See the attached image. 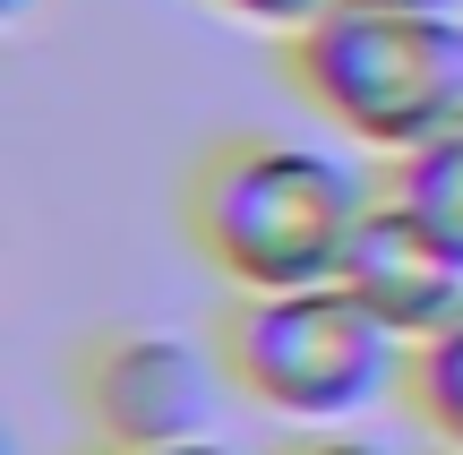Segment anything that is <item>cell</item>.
I'll return each mask as SVG.
<instances>
[{
    "label": "cell",
    "mask_w": 463,
    "mask_h": 455,
    "mask_svg": "<svg viewBox=\"0 0 463 455\" xmlns=\"http://www.w3.org/2000/svg\"><path fill=\"white\" fill-rule=\"evenodd\" d=\"M378 181L309 137H215L189 164L181 215L198 258L232 292H300L335 284Z\"/></svg>",
    "instance_id": "6da1fadb"
},
{
    "label": "cell",
    "mask_w": 463,
    "mask_h": 455,
    "mask_svg": "<svg viewBox=\"0 0 463 455\" xmlns=\"http://www.w3.org/2000/svg\"><path fill=\"white\" fill-rule=\"evenodd\" d=\"M275 61L292 78V95L378 164H395L447 120H463V17L455 9L335 0Z\"/></svg>",
    "instance_id": "7a4b0ae2"
},
{
    "label": "cell",
    "mask_w": 463,
    "mask_h": 455,
    "mask_svg": "<svg viewBox=\"0 0 463 455\" xmlns=\"http://www.w3.org/2000/svg\"><path fill=\"white\" fill-rule=\"evenodd\" d=\"M215 361L258 412L292 430H344L369 404L403 395L412 344L352 284H300V292H232Z\"/></svg>",
    "instance_id": "3957f363"
},
{
    "label": "cell",
    "mask_w": 463,
    "mask_h": 455,
    "mask_svg": "<svg viewBox=\"0 0 463 455\" xmlns=\"http://www.w3.org/2000/svg\"><path fill=\"white\" fill-rule=\"evenodd\" d=\"M223 361H206L189 336L164 327H103L78 353V412L95 447H189L215 439Z\"/></svg>",
    "instance_id": "277c9868"
},
{
    "label": "cell",
    "mask_w": 463,
    "mask_h": 455,
    "mask_svg": "<svg viewBox=\"0 0 463 455\" xmlns=\"http://www.w3.org/2000/svg\"><path fill=\"white\" fill-rule=\"evenodd\" d=\"M335 284H352L403 344H420V336H438V327L463 318V250L438 223H420L386 181H378V198H369V215H361V232H352Z\"/></svg>",
    "instance_id": "5b68a950"
},
{
    "label": "cell",
    "mask_w": 463,
    "mask_h": 455,
    "mask_svg": "<svg viewBox=\"0 0 463 455\" xmlns=\"http://www.w3.org/2000/svg\"><path fill=\"white\" fill-rule=\"evenodd\" d=\"M386 189L463 250V120H447L438 137H420L412 155H395V164H386Z\"/></svg>",
    "instance_id": "8992f818"
},
{
    "label": "cell",
    "mask_w": 463,
    "mask_h": 455,
    "mask_svg": "<svg viewBox=\"0 0 463 455\" xmlns=\"http://www.w3.org/2000/svg\"><path fill=\"white\" fill-rule=\"evenodd\" d=\"M403 404L447 455H463V318L412 344V370H403Z\"/></svg>",
    "instance_id": "52a82bcc"
},
{
    "label": "cell",
    "mask_w": 463,
    "mask_h": 455,
    "mask_svg": "<svg viewBox=\"0 0 463 455\" xmlns=\"http://www.w3.org/2000/svg\"><path fill=\"white\" fill-rule=\"evenodd\" d=\"M215 17H232V26H249V34H275V43H292L309 17H326L335 0H206Z\"/></svg>",
    "instance_id": "ba28073f"
},
{
    "label": "cell",
    "mask_w": 463,
    "mask_h": 455,
    "mask_svg": "<svg viewBox=\"0 0 463 455\" xmlns=\"http://www.w3.org/2000/svg\"><path fill=\"white\" fill-rule=\"evenodd\" d=\"M292 455H395V447H369V439H344V430H309Z\"/></svg>",
    "instance_id": "9c48e42d"
},
{
    "label": "cell",
    "mask_w": 463,
    "mask_h": 455,
    "mask_svg": "<svg viewBox=\"0 0 463 455\" xmlns=\"http://www.w3.org/2000/svg\"><path fill=\"white\" fill-rule=\"evenodd\" d=\"M95 455H241L223 439H189V447H95Z\"/></svg>",
    "instance_id": "30bf717a"
},
{
    "label": "cell",
    "mask_w": 463,
    "mask_h": 455,
    "mask_svg": "<svg viewBox=\"0 0 463 455\" xmlns=\"http://www.w3.org/2000/svg\"><path fill=\"white\" fill-rule=\"evenodd\" d=\"M420 9H455V17H463V0H420Z\"/></svg>",
    "instance_id": "8fae6325"
},
{
    "label": "cell",
    "mask_w": 463,
    "mask_h": 455,
    "mask_svg": "<svg viewBox=\"0 0 463 455\" xmlns=\"http://www.w3.org/2000/svg\"><path fill=\"white\" fill-rule=\"evenodd\" d=\"M438 455H447V447H438Z\"/></svg>",
    "instance_id": "7c38bea8"
}]
</instances>
